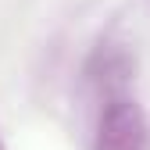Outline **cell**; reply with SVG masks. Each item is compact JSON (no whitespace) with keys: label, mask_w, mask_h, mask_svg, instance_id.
Segmentation results:
<instances>
[{"label":"cell","mask_w":150,"mask_h":150,"mask_svg":"<svg viewBox=\"0 0 150 150\" xmlns=\"http://www.w3.org/2000/svg\"><path fill=\"white\" fill-rule=\"evenodd\" d=\"M0 150H7V146H4V136H0Z\"/></svg>","instance_id":"cell-2"},{"label":"cell","mask_w":150,"mask_h":150,"mask_svg":"<svg viewBox=\"0 0 150 150\" xmlns=\"http://www.w3.org/2000/svg\"><path fill=\"white\" fill-rule=\"evenodd\" d=\"M146 146H150V132L136 97H129L125 89L104 93L93 150H146Z\"/></svg>","instance_id":"cell-1"}]
</instances>
